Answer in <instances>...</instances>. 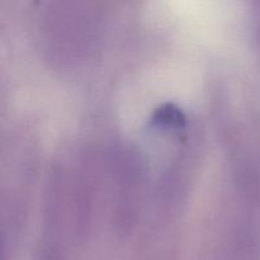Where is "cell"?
<instances>
[{
    "instance_id": "1",
    "label": "cell",
    "mask_w": 260,
    "mask_h": 260,
    "mask_svg": "<svg viewBox=\"0 0 260 260\" xmlns=\"http://www.w3.org/2000/svg\"><path fill=\"white\" fill-rule=\"evenodd\" d=\"M0 260H4V259H3V248H2V243H0Z\"/></svg>"
}]
</instances>
